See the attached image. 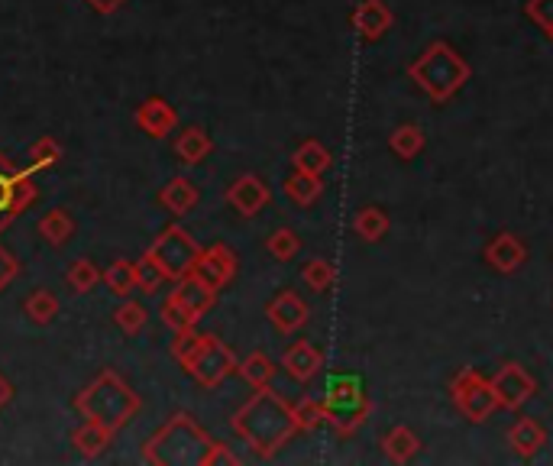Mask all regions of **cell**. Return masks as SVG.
Masks as SVG:
<instances>
[{"instance_id":"obj_1","label":"cell","mask_w":553,"mask_h":466,"mask_svg":"<svg viewBox=\"0 0 553 466\" xmlns=\"http://www.w3.org/2000/svg\"><path fill=\"white\" fill-rule=\"evenodd\" d=\"M233 431H237L259 457H272L275 450L298 431L295 408H288L279 395L269 392V386L256 389L253 399L237 411V418H233Z\"/></svg>"},{"instance_id":"obj_2","label":"cell","mask_w":553,"mask_h":466,"mask_svg":"<svg viewBox=\"0 0 553 466\" xmlns=\"http://www.w3.org/2000/svg\"><path fill=\"white\" fill-rule=\"evenodd\" d=\"M75 408L81 418L98 421L107 431L117 434L140 415L143 399L130 389V382L123 379L117 369H101V373L75 395Z\"/></svg>"},{"instance_id":"obj_3","label":"cell","mask_w":553,"mask_h":466,"mask_svg":"<svg viewBox=\"0 0 553 466\" xmlns=\"http://www.w3.org/2000/svg\"><path fill=\"white\" fill-rule=\"evenodd\" d=\"M211 444L201 424L178 411L143 444V460L152 466H201Z\"/></svg>"},{"instance_id":"obj_4","label":"cell","mask_w":553,"mask_h":466,"mask_svg":"<svg viewBox=\"0 0 553 466\" xmlns=\"http://www.w3.org/2000/svg\"><path fill=\"white\" fill-rule=\"evenodd\" d=\"M408 75L418 81L421 91L431 94V101H450L460 85L469 78V65L456 56L447 43H434L424 56L408 68Z\"/></svg>"},{"instance_id":"obj_5","label":"cell","mask_w":553,"mask_h":466,"mask_svg":"<svg viewBox=\"0 0 553 466\" xmlns=\"http://www.w3.org/2000/svg\"><path fill=\"white\" fill-rule=\"evenodd\" d=\"M217 289H211L201 276H185L175 282L172 295L162 301V321L172 327V331H185V327H195L207 311L214 308Z\"/></svg>"},{"instance_id":"obj_6","label":"cell","mask_w":553,"mask_h":466,"mask_svg":"<svg viewBox=\"0 0 553 466\" xmlns=\"http://www.w3.org/2000/svg\"><path fill=\"white\" fill-rule=\"evenodd\" d=\"M146 256L156 259L165 276H169L172 282H178V279H185V276H191V272H195V263H198V256H201V246L195 243V237H191L188 230H182V227H165L159 237L152 240Z\"/></svg>"},{"instance_id":"obj_7","label":"cell","mask_w":553,"mask_h":466,"mask_svg":"<svg viewBox=\"0 0 553 466\" xmlns=\"http://www.w3.org/2000/svg\"><path fill=\"white\" fill-rule=\"evenodd\" d=\"M324 405H327V421H334L340 434H353L369 415V399L356 376H337L330 382Z\"/></svg>"},{"instance_id":"obj_8","label":"cell","mask_w":553,"mask_h":466,"mask_svg":"<svg viewBox=\"0 0 553 466\" xmlns=\"http://www.w3.org/2000/svg\"><path fill=\"white\" fill-rule=\"evenodd\" d=\"M240 360L233 356V350L227 344H220L214 334H204V344L198 347V353L182 366L185 373L198 382L204 389H217L227 376L237 373Z\"/></svg>"},{"instance_id":"obj_9","label":"cell","mask_w":553,"mask_h":466,"mask_svg":"<svg viewBox=\"0 0 553 466\" xmlns=\"http://www.w3.org/2000/svg\"><path fill=\"white\" fill-rule=\"evenodd\" d=\"M450 395H453L456 408H460L469 421H486L492 411L499 408V395H495L492 382L482 379L473 366H466L453 376Z\"/></svg>"},{"instance_id":"obj_10","label":"cell","mask_w":553,"mask_h":466,"mask_svg":"<svg viewBox=\"0 0 553 466\" xmlns=\"http://www.w3.org/2000/svg\"><path fill=\"white\" fill-rule=\"evenodd\" d=\"M195 276H201L211 289L220 292L224 285L233 282V276H237V253L224 243L207 246V250H201L198 263H195Z\"/></svg>"},{"instance_id":"obj_11","label":"cell","mask_w":553,"mask_h":466,"mask_svg":"<svg viewBox=\"0 0 553 466\" xmlns=\"http://www.w3.org/2000/svg\"><path fill=\"white\" fill-rule=\"evenodd\" d=\"M489 382H492L495 395H499V405H505V408H521L537 389L534 379L524 373L518 363H505Z\"/></svg>"},{"instance_id":"obj_12","label":"cell","mask_w":553,"mask_h":466,"mask_svg":"<svg viewBox=\"0 0 553 466\" xmlns=\"http://www.w3.org/2000/svg\"><path fill=\"white\" fill-rule=\"evenodd\" d=\"M269 201H272V191L259 175H240L237 182L227 188V204L233 211H240L243 217H256Z\"/></svg>"},{"instance_id":"obj_13","label":"cell","mask_w":553,"mask_h":466,"mask_svg":"<svg viewBox=\"0 0 553 466\" xmlns=\"http://www.w3.org/2000/svg\"><path fill=\"white\" fill-rule=\"evenodd\" d=\"M266 314H269V321L275 324V331H282V334H295L301 331L304 324H308V305L292 292V289H285L275 295L269 305H266Z\"/></svg>"},{"instance_id":"obj_14","label":"cell","mask_w":553,"mask_h":466,"mask_svg":"<svg viewBox=\"0 0 553 466\" xmlns=\"http://www.w3.org/2000/svg\"><path fill=\"white\" fill-rule=\"evenodd\" d=\"M524 259H528V250H524V243L515 237V233H495V237L486 243V263L495 272H502V276L518 272L524 266Z\"/></svg>"},{"instance_id":"obj_15","label":"cell","mask_w":553,"mask_h":466,"mask_svg":"<svg viewBox=\"0 0 553 466\" xmlns=\"http://www.w3.org/2000/svg\"><path fill=\"white\" fill-rule=\"evenodd\" d=\"M136 127L152 136V140H162L165 133L178 127V111L165 98H149L136 107Z\"/></svg>"},{"instance_id":"obj_16","label":"cell","mask_w":553,"mask_h":466,"mask_svg":"<svg viewBox=\"0 0 553 466\" xmlns=\"http://www.w3.org/2000/svg\"><path fill=\"white\" fill-rule=\"evenodd\" d=\"M282 366H285V373L292 379L311 382L317 376V369L324 366V356H321V350H317L314 344H308V340H298V344H292L285 350Z\"/></svg>"},{"instance_id":"obj_17","label":"cell","mask_w":553,"mask_h":466,"mask_svg":"<svg viewBox=\"0 0 553 466\" xmlns=\"http://www.w3.org/2000/svg\"><path fill=\"white\" fill-rule=\"evenodd\" d=\"M353 26L359 30V36L372 43V39H382L385 30L392 26V10L382 4V0H363L353 10Z\"/></svg>"},{"instance_id":"obj_18","label":"cell","mask_w":553,"mask_h":466,"mask_svg":"<svg viewBox=\"0 0 553 466\" xmlns=\"http://www.w3.org/2000/svg\"><path fill=\"white\" fill-rule=\"evenodd\" d=\"M198 198H201L198 185L191 182V178H185V175H178V178H172V182H165L162 191H159V204L169 214H175V217H185L198 204Z\"/></svg>"},{"instance_id":"obj_19","label":"cell","mask_w":553,"mask_h":466,"mask_svg":"<svg viewBox=\"0 0 553 466\" xmlns=\"http://www.w3.org/2000/svg\"><path fill=\"white\" fill-rule=\"evenodd\" d=\"M23 169L13 166L7 153H0V230H4L17 214V182H20Z\"/></svg>"},{"instance_id":"obj_20","label":"cell","mask_w":553,"mask_h":466,"mask_svg":"<svg viewBox=\"0 0 553 466\" xmlns=\"http://www.w3.org/2000/svg\"><path fill=\"white\" fill-rule=\"evenodd\" d=\"M508 444L518 457L531 460L537 450L547 444V431L534 418H521V421H515V428L508 431Z\"/></svg>"},{"instance_id":"obj_21","label":"cell","mask_w":553,"mask_h":466,"mask_svg":"<svg viewBox=\"0 0 553 466\" xmlns=\"http://www.w3.org/2000/svg\"><path fill=\"white\" fill-rule=\"evenodd\" d=\"M214 140L204 127H188L182 136L175 140V156L185 162V166H198L207 156H211Z\"/></svg>"},{"instance_id":"obj_22","label":"cell","mask_w":553,"mask_h":466,"mask_svg":"<svg viewBox=\"0 0 553 466\" xmlns=\"http://www.w3.org/2000/svg\"><path fill=\"white\" fill-rule=\"evenodd\" d=\"M110 441H114V431H107L104 424L88 421V418H85V424H81V428L72 434V444L78 447V454L88 457V460L101 457L104 450L110 447Z\"/></svg>"},{"instance_id":"obj_23","label":"cell","mask_w":553,"mask_h":466,"mask_svg":"<svg viewBox=\"0 0 553 466\" xmlns=\"http://www.w3.org/2000/svg\"><path fill=\"white\" fill-rule=\"evenodd\" d=\"M382 450H385V457H389L392 463H408L421 450V441H418V434H414L411 428L398 424V428H392L389 434L382 437Z\"/></svg>"},{"instance_id":"obj_24","label":"cell","mask_w":553,"mask_h":466,"mask_svg":"<svg viewBox=\"0 0 553 466\" xmlns=\"http://www.w3.org/2000/svg\"><path fill=\"white\" fill-rule=\"evenodd\" d=\"M104 285H107L110 295L127 298L133 289H140V272H136V263H130V259H114L104 272Z\"/></svg>"},{"instance_id":"obj_25","label":"cell","mask_w":553,"mask_h":466,"mask_svg":"<svg viewBox=\"0 0 553 466\" xmlns=\"http://www.w3.org/2000/svg\"><path fill=\"white\" fill-rule=\"evenodd\" d=\"M39 237L52 246H65L68 240L75 237V221L72 214L65 208H52L49 214H43V221H39Z\"/></svg>"},{"instance_id":"obj_26","label":"cell","mask_w":553,"mask_h":466,"mask_svg":"<svg viewBox=\"0 0 553 466\" xmlns=\"http://www.w3.org/2000/svg\"><path fill=\"white\" fill-rule=\"evenodd\" d=\"M62 162V143L52 140V136H39V140L30 146V153H26V162L23 169L26 172H46V169H55Z\"/></svg>"},{"instance_id":"obj_27","label":"cell","mask_w":553,"mask_h":466,"mask_svg":"<svg viewBox=\"0 0 553 466\" xmlns=\"http://www.w3.org/2000/svg\"><path fill=\"white\" fill-rule=\"evenodd\" d=\"M321 191H324L321 175H311V172H298L295 169V175L285 182V195L292 198L298 208H308V204H314L317 198H321Z\"/></svg>"},{"instance_id":"obj_28","label":"cell","mask_w":553,"mask_h":466,"mask_svg":"<svg viewBox=\"0 0 553 466\" xmlns=\"http://www.w3.org/2000/svg\"><path fill=\"white\" fill-rule=\"evenodd\" d=\"M23 314L30 318L33 324L46 327L55 321V314H59V298H55L49 289H33L23 301Z\"/></svg>"},{"instance_id":"obj_29","label":"cell","mask_w":553,"mask_h":466,"mask_svg":"<svg viewBox=\"0 0 553 466\" xmlns=\"http://www.w3.org/2000/svg\"><path fill=\"white\" fill-rule=\"evenodd\" d=\"M295 169L298 172H311V175H324L330 169V153H327V146H321L317 140H304L298 149H295Z\"/></svg>"},{"instance_id":"obj_30","label":"cell","mask_w":553,"mask_h":466,"mask_svg":"<svg viewBox=\"0 0 553 466\" xmlns=\"http://www.w3.org/2000/svg\"><path fill=\"white\" fill-rule=\"evenodd\" d=\"M237 373L250 382L253 389H266L269 382H272V376H275V363L269 360V353H262V350H256V353H250L246 360L237 366Z\"/></svg>"},{"instance_id":"obj_31","label":"cell","mask_w":553,"mask_h":466,"mask_svg":"<svg viewBox=\"0 0 553 466\" xmlns=\"http://www.w3.org/2000/svg\"><path fill=\"white\" fill-rule=\"evenodd\" d=\"M389 149L398 159H414L424 149V130L418 123H405L389 136Z\"/></svg>"},{"instance_id":"obj_32","label":"cell","mask_w":553,"mask_h":466,"mask_svg":"<svg viewBox=\"0 0 553 466\" xmlns=\"http://www.w3.org/2000/svg\"><path fill=\"white\" fill-rule=\"evenodd\" d=\"M353 230H356V237H363L366 243H376L389 233V214L382 208H363L356 214Z\"/></svg>"},{"instance_id":"obj_33","label":"cell","mask_w":553,"mask_h":466,"mask_svg":"<svg viewBox=\"0 0 553 466\" xmlns=\"http://www.w3.org/2000/svg\"><path fill=\"white\" fill-rule=\"evenodd\" d=\"M65 282H68V289L72 292H78V295H88L94 285L101 282V269L91 263L88 256H81V259H75L72 266H68V272H65Z\"/></svg>"},{"instance_id":"obj_34","label":"cell","mask_w":553,"mask_h":466,"mask_svg":"<svg viewBox=\"0 0 553 466\" xmlns=\"http://www.w3.org/2000/svg\"><path fill=\"white\" fill-rule=\"evenodd\" d=\"M114 321H117V327L127 337H136V334H143V327H146V321H149V311L140 305V301H123V305L114 311Z\"/></svg>"},{"instance_id":"obj_35","label":"cell","mask_w":553,"mask_h":466,"mask_svg":"<svg viewBox=\"0 0 553 466\" xmlns=\"http://www.w3.org/2000/svg\"><path fill=\"white\" fill-rule=\"evenodd\" d=\"M301 279H304V285H308L311 292H330V285H334V279H337V272H334V266L327 263V259H308L304 263V269H301Z\"/></svg>"},{"instance_id":"obj_36","label":"cell","mask_w":553,"mask_h":466,"mask_svg":"<svg viewBox=\"0 0 553 466\" xmlns=\"http://www.w3.org/2000/svg\"><path fill=\"white\" fill-rule=\"evenodd\" d=\"M266 250L272 259H279V263H288V259H295L298 250H301V240H298V233L295 230H288V227H279L272 233V237L266 240Z\"/></svg>"},{"instance_id":"obj_37","label":"cell","mask_w":553,"mask_h":466,"mask_svg":"<svg viewBox=\"0 0 553 466\" xmlns=\"http://www.w3.org/2000/svg\"><path fill=\"white\" fill-rule=\"evenodd\" d=\"M324 421H327V405L324 402L301 399L295 405V424H298V431H314V428H321Z\"/></svg>"},{"instance_id":"obj_38","label":"cell","mask_w":553,"mask_h":466,"mask_svg":"<svg viewBox=\"0 0 553 466\" xmlns=\"http://www.w3.org/2000/svg\"><path fill=\"white\" fill-rule=\"evenodd\" d=\"M204 344V334H198L195 327H185V331H175L172 337V360H178V366H185L191 356L198 353V347Z\"/></svg>"},{"instance_id":"obj_39","label":"cell","mask_w":553,"mask_h":466,"mask_svg":"<svg viewBox=\"0 0 553 466\" xmlns=\"http://www.w3.org/2000/svg\"><path fill=\"white\" fill-rule=\"evenodd\" d=\"M136 272H140V292H146V295H156L162 289V282L169 279L162 272V266L156 263V259L146 256V253H143L140 263H136Z\"/></svg>"},{"instance_id":"obj_40","label":"cell","mask_w":553,"mask_h":466,"mask_svg":"<svg viewBox=\"0 0 553 466\" xmlns=\"http://www.w3.org/2000/svg\"><path fill=\"white\" fill-rule=\"evenodd\" d=\"M20 276V263H17V256H13L4 243H0V292L7 289V285Z\"/></svg>"},{"instance_id":"obj_41","label":"cell","mask_w":553,"mask_h":466,"mask_svg":"<svg viewBox=\"0 0 553 466\" xmlns=\"http://www.w3.org/2000/svg\"><path fill=\"white\" fill-rule=\"evenodd\" d=\"M528 17L534 23H541L544 30L550 33L553 30V0H531V4H528Z\"/></svg>"},{"instance_id":"obj_42","label":"cell","mask_w":553,"mask_h":466,"mask_svg":"<svg viewBox=\"0 0 553 466\" xmlns=\"http://www.w3.org/2000/svg\"><path fill=\"white\" fill-rule=\"evenodd\" d=\"M217 463H224V466H233L237 463V454L227 447V444H220V441H214L211 444V450H207V457H204V463L201 466H217Z\"/></svg>"},{"instance_id":"obj_43","label":"cell","mask_w":553,"mask_h":466,"mask_svg":"<svg viewBox=\"0 0 553 466\" xmlns=\"http://www.w3.org/2000/svg\"><path fill=\"white\" fill-rule=\"evenodd\" d=\"M85 4L94 10V13H101V17H110V13H117L127 0H85Z\"/></svg>"},{"instance_id":"obj_44","label":"cell","mask_w":553,"mask_h":466,"mask_svg":"<svg viewBox=\"0 0 553 466\" xmlns=\"http://www.w3.org/2000/svg\"><path fill=\"white\" fill-rule=\"evenodd\" d=\"M10 399H13V382L4 373H0V408H7Z\"/></svg>"},{"instance_id":"obj_45","label":"cell","mask_w":553,"mask_h":466,"mask_svg":"<svg viewBox=\"0 0 553 466\" xmlns=\"http://www.w3.org/2000/svg\"><path fill=\"white\" fill-rule=\"evenodd\" d=\"M547 36H550V39H553V30H550V33H547Z\"/></svg>"}]
</instances>
